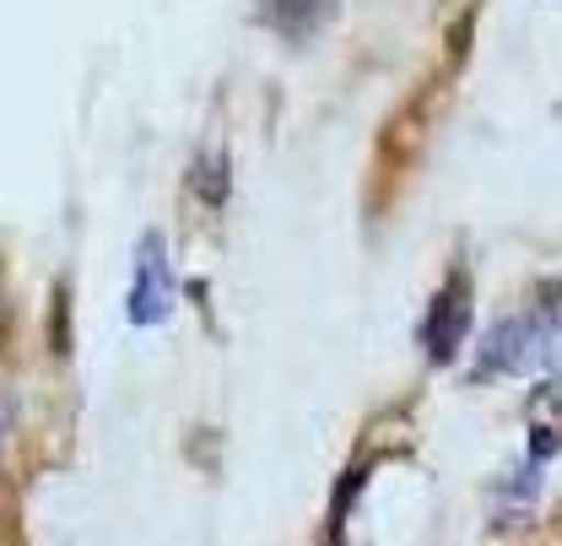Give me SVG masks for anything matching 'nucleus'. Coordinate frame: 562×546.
<instances>
[{
    "mask_svg": "<svg viewBox=\"0 0 562 546\" xmlns=\"http://www.w3.org/2000/svg\"><path fill=\"white\" fill-rule=\"evenodd\" d=\"M125 309H131V325H140V331H146V325H162L168 309H173V260H168V244H162L157 233L140 238Z\"/></svg>",
    "mask_w": 562,
    "mask_h": 546,
    "instance_id": "1",
    "label": "nucleus"
},
{
    "mask_svg": "<svg viewBox=\"0 0 562 546\" xmlns=\"http://www.w3.org/2000/svg\"><path fill=\"white\" fill-rule=\"evenodd\" d=\"M471 331V287L465 276H449L427 309V325H422V346L432 352V363H449L460 352V336Z\"/></svg>",
    "mask_w": 562,
    "mask_h": 546,
    "instance_id": "2",
    "label": "nucleus"
},
{
    "mask_svg": "<svg viewBox=\"0 0 562 546\" xmlns=\"http://www.w3.org/2000/svg\"><path fill=\"white\" fill-rule=\"evenodd\" d=\"M547 352H552V314H525V320L503 325L487 342L492 368H514V374L547 363Z\"/></svg>",
    "mask_w": 562,
    "mask_h": 546,
    "instance_id": "3",
    "label": "nucleus"
}]
</instances>
